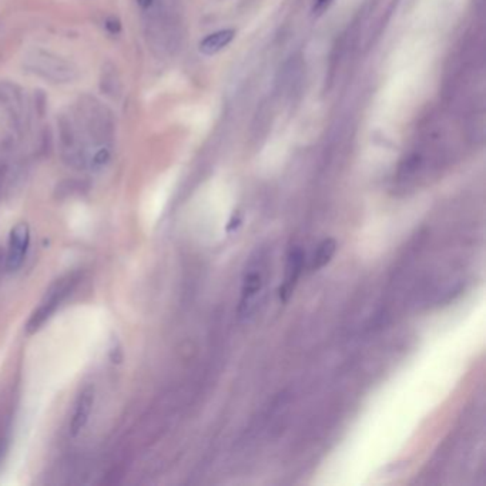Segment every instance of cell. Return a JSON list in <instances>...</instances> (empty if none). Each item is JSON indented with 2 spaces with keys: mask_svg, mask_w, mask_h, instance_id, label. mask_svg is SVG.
<instances>
[{
  "mask_svg": "<svg viewBox=\"0 0 486 486\" xmlns=\"http://www.w3.org/2000/svg\"><path fill=\"white\" fill-rule=\"evenodd\" d=\"M72 288V279L60 280L46 294L45 300L40 303L39 308L34 311L32 315V318L28 323V331L29 332H36L41 325L45 324L46 320H49V316L56 311V308L60 305L61 300L65 298V295L70 291Z\"/></svg>",
  "mask_w": 486,
  "mask_h": 486,
  "instance_id": "6da1fadb",
  "label": "cell"
},
{
  "mask_svg": "<svg viewBox=\"0 0 486 486\" xmlns=\"http://www.w3.org/2000/svg\"><path fill=\"white\" fill-rule=\"evenodd\" d=\"M30 243V232L29 227L25 223L17 224L10 231L9 239V248L6 256V268L9 271H17L20 265L23 264L26 252Z\"/></svg>",
  "mask_w": 486,
  "mask_h": 486,
  "instance_id": "7a4b0ae2",
  "label": "cell"
},
{
  "mask_svg": "<svg viewBox=\"0 0 486 486\" xmlns=\"http://www.w3.org/2000/svg\"><path fill=\"white\" fill-rule=\"evenodd\" d=\"M94 404V389L93 387L88 385L81 389L79 394L76 404H74V411L70 422V434L76 436L77 434L81 432V429L86 427L88 421L92 414V408Z\"/></svg>",
  "mask_w": 486,
  "mask_h": 486,
  "instance_id": "3957f363",
  "label": "cell"
},
{
  "mask_svg": "<svg viewBox=\"0 0 486 486\" xmlns=\"http://www.w3.org/2000/svg\"><path fill=\"white\" fill-rule=\"evenodd\" d=\"M264 285L261 272L257 270H250L243 280L241 287V301H240V315L245 316L254 308L259 294Z\"/></svg>",
  "mask_w": 486,
  "mask_h": 486,
  "instance_id": "277c9868",
  "label": "cell"
},
{
  "mask_svg": "<svg viewBox=\"0 0 486 486\" xmlns=\"http://www.w3.org/2000/svg\"><path fill=\"white\" fill-rule=\"evenodd\" d=\"M304 268V252L301 248H294L291 250L288 260H287V267H285V279L284 284L280 288V298L283 301H287L290 298V295L292 294L297 281L301 276Z\"/></svg>",
  "mask_w": 486,
  "mask_h": 486,
  "instance_id": "5b68a950",
  "label": "cell"
},
{
  "mask_svg": "<svg viewBox=\"0 0 486 486\" xmlns=\"http://www.w3.org/2000/svg\"><path fill=\"white\" fill-rule=\"evenodd\" d=\"M236 32L232 29H225L207 36L200 43V52L205 56H213L223 50L230 41L234 39Z\"/></svg>",
  "mask_w": 486,
  "mask_h": 486,
  "instance_id": "8992f818",
  "label": "cell"
},
{
  "mask_svg": "<svg viewBox=\"0 0 486 486\" xmlns=\"http://www.w3.org/2000/svg\"><path fill=\"white\" fill-rule=\"evenodd\" d=\"M336 251V243L332 239H327L324 240L318 248H316L315 254H314V260H312V270H321L323 267H325L334 257Z\"/></svg>",
  "mask_w": 486,
  "mask_h": 486,
  "instance_id": "52a82bcc",
  "label": "cell"
},
{
  "mask_svg": "<svg viewBox=\"0 0 486 486\" xmlns=\"http://www.w3.org/2000/svg\"><path fill=\"white\" fill-rule=\"evenodd\" d=\"M105 28H108L112 33H119V32H120V23H119V20H116V19L108 20V23H105Z\"/></svg>",
  "mask_w": 486,
  "mask_h": 486,
  "instance_id": "ba28073f",
  "label": "cell"
},
{
  "mask_svg": "<svg viewBox=\"0 0 486 486\" xmlns=\"http://www.w3.org/2000/svg\"><path fill=\"white\" fill-rule=\"evenodd\" d=\"M331 2V0H316V3H315V10H321V9H324L328 3Z\"/></svg>",
  "mask_w": 486,
  "mask_h": 486,
  "instance_id": "9c48e42d",
  "label": "cell"
},
{
  "mask_svg": "<svg viewBox=\"0 0 486 486\" xmlns=\"http://www.w3.org/2000/svg\"><path fill=\"white\" fill-rule=\"evenodd\" d=\"M137 3H139L143 9H147V8H150V6H152L153 0H137Z\"/></svg>",
  "mask_w": 486,
  "mask_h": 486,
  "instance_id": "30bf717a",
  "label": "cell"
}]
</instances>
